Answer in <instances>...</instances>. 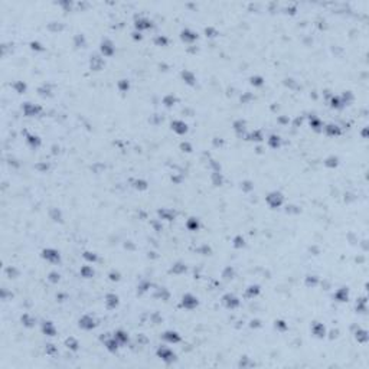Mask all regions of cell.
<instances>
[{
  "label": "cell",
  "mask_w": 369,
  "mask_h": 369,
  "mask_svg": "<svg viewBox=\"0 0 369 369\" xmlns=\"http://www.w3.org/2000/svg\"><path fill=\"white\" fill-rule=\"evenodd\" d=\"M79 325H81L82 327H85V329H91V327H94V319H91V317H84L81 321H79Z\"/></svg>",
  "instance_id": "6da1fadb"
},
{
  "label": "cell",
  "mask_w": 369,
  "mask_h": 369,
  "mask_svg": "<svg viewBox=\"0 0 369 369\" xmlns=\"http://www.w3.org/2000/svg\"><path fill=\"white\" fill-rule=\"evenodd\" d=\"M43 257H45V258H49V259L55 257V258L59 259V255H58L55 251H52V249H46V251H43Z\"/></svg>",
  "instance_id": "3957f363"
},
{
  "label": "cell",
  "mask_w": 369,
  "mask_h": 369,
  "mask_svg": "<svg viewBox=\"0 0 369 369\" xmlns=\"http://www.w3.org/2000/svg\"><path fill=\"white\" fill-rule=\"evenodd\" d=\"M172 127L176 130L178 133H185V131H186V124H183L182 121H175L172 124Z\"/></svg>",
  "instance_id": "7a4b0ae2"
},
{
  "label": "cell",
  "mask_w": 369,
  "mask_h": 369,
  "mask_svg": "<svg viewBox=\"0 0 369 369\" xmlns=\"http://www.w3.org/2000/svg\"><path fill=\"white\" fill-rule=\"evenodd\" d=\"M149 23V20H146V19H141L140 20V25H136L137 28H149L150 25H147Z\"/></svg>",
  "instance_id": "277c9868"
}]
</instances>
